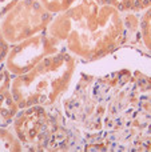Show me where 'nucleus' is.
I'll list each match as a JSON object with an SVG mask.
<instances>
[{"mask_svg": "<svg viewBox=\"0 0 151 152\" xmlns=\"http://www.w3.org/2000/svg\"><path fill=\"white\" fill-rule=\"evenodd\" d=\"M130 45V55L106 74L79 71L60 100L67 126L86 140V150L151 151V72L149 53Z\"/></svg>", "mask_w": 151, "mask_h": 152, "instance_id": "nucleus-1", "label": "nucleus"}, {"mask_svg": "<svg viewBox=\"0 0 151 152\" xmlns=\"http://www.w3.org/2000/svg\"><path fill=\"white\" fill-rule=\"evenodd\" d=\"M47 32L83 63L103 59L127 44L123 13L96 0H79L55 15Z\"/></svg>", "mask_w": 151, "mask_h": 152, "instance_id": "nucleus-2", "label": "nucleus"}, {"mask_svg": "<svg viewBox=\"0 0 151 152\" xmlns=\"http://www.w3.org/2000/svg\"><path fill=\"white\" fill-rule=\"evenodd\" d=\"M80 61L66 48L44 58L23 75L12 76L11 94L19 108L52 107L71 89Z\"/></svg>", "mask_w": 151, "mask_h": 152, "instance_id": "nucleus-3", "label": "nucleus"}, {"mask_svg": "<svg viewBox=\"0 0 151 152\" xmlns=\"http://www.w3.org/2000/svg\"><path fill=\"white\" fill-rule=\"evenodd\" d=\"M11 124L24 151H68L76 142L56 105L21 108Z\"/></svg>", "mask_w": 151, "mask_h": 152, "instance_id": "nucleus-4", "label": "nucleus"}, {"mask_svg": "<svg viewBox=\"0 0 151 152\" xmlns=\"http://www.w3.org/2000/svg\"><path fill=\"white\" fill-rule=\"evenodd\" d=\"M50 13L39 0H19L1 19L0 29L10 45L45 32L52 21Z\"/></svg>", "mask_w": 151, "mask_h": 152, "instance_id": "nucleus-5", "label": "nucleus"}, {"mask_svg": "<svg viewBox=\"0 0 151 152\" xmlns=\"http://www.w3.org/2000/svg\"><path fill=\"white\" fill-rule=\"evenodd\" d=\"M63 48L60 42L47 31L12 44L4 60V68L12 76L23 75L44 58L56 53Z\"/></svg>", "mask_w": 151, "mask_h": 152, "instance_id": "nucleus-6", "label": "nucleus"}, {"mask_svg": "<svg viewBox=\"0 0 151 152\" xmlns=\"http://www.w3.org/2000/svg\"><path fill=\"white\" fill-rule=\"evenodd\" d=\"M151 56V5L139 13V45Z\"/></svg>", "mask_w": 151, "mask_h": 152, "instance_id": "nucleus-7", "label": "nucleus"}, {"mask_svg": "<svg viewBox=\"0 0 151 152\" xmlns=\"http://www.w3.org/2000/svg\"><path fill=\"white\" fill-rule=\"evenodd\" d=\"M0 151H24L13 129L7 128V127H0Z\"/></svg>", "mask_w": 151, "mask_h": 152, "instance_id": "nucleus-8", "label": "nucleus"}, {"mask_svg": "<svg viewBox=\"0 0 151 152\" xmlns=\"http://www.w3.org/2000/svg\"><path fill=\"white\" fill-rule=\"evenodd\" d=\"M39 1L48 12L55 16L58 13H62L64 11H67L68 8H71L79 0H39Z\"/></svg>", "mask_w": 151, "mask_h": 152, "instance_id": "nucleus-9", "label": "nucleus"}, {"mask_svg": "<svg viewBox=\"0 0 151 152\" xmlns=\"http://www.w3.org/2000/svg\"><path fill=\"white\" fill-rule=\"evenodd\" d=\"M134 1L135 0H96V3L102 5H110V7L118 10L119 12H133Z\"/></svg>", "mask_w": 151, "mask_h": 152, "instance_id": "nucleus-10", "label": "nucleus"}, {"mask_svg": "<svg viewBox=\"0 0 151 152\" xmlns=\"http://www.w3.org/2000/svg\"><path fill=\"white\" fill-rule=\"evenodd\" d=\"M10 47L11 45L7 43V40L4 39V36H3L1 34V29H0V63H4L5 58H7L8 55V51H10Z\"/></svg>", "mask_w": 151, "mask_h": 152, "instance_id": "nucleus-11", "label": "nucleus"}, {"mask_svg": "<svg viewBox=\"0 0 151 152\" xmlns=\"http://www.w3.org/2000/svg\"><path fill=\"white\" fill-rule=\"evenodd\" d=\"M19 0H0V19L18 3Z\"/></svg>", "mask_w": 151, "mask_h": 152, "instance_id": "nucleus-12", "label": "nucleus"}, {"mask_svg": "<svg viewBox=\"0 0 151 152\" xmlns=\"http://www.w3.org/2000/svg\"><path fill=\"white\" fill-rule=\"evenodd\" d=\"M150 5H151V0H135V1H134L133 12L141 13L142 11H144L146 8H149Z\"/></svg>", "mask_w": 151, "mask_h": 152, "instance_id": "nucleus-13", "label": "nucleus"}, {"mask_svg": "<svg viewBox=\"0 0 151 152\" xmlns=\"http://www.w3.org/2000/svg\"><path fill=\"white\" fill-rule=\"evenodd\" d=\"M0 64H1V63H0ZM0 71H1V66H0Z\"/></svg>", "mask_w": 151, "mask_h": 152, "instance_id": "nucleus-14", "label": "nucleus"}]
</instances>
